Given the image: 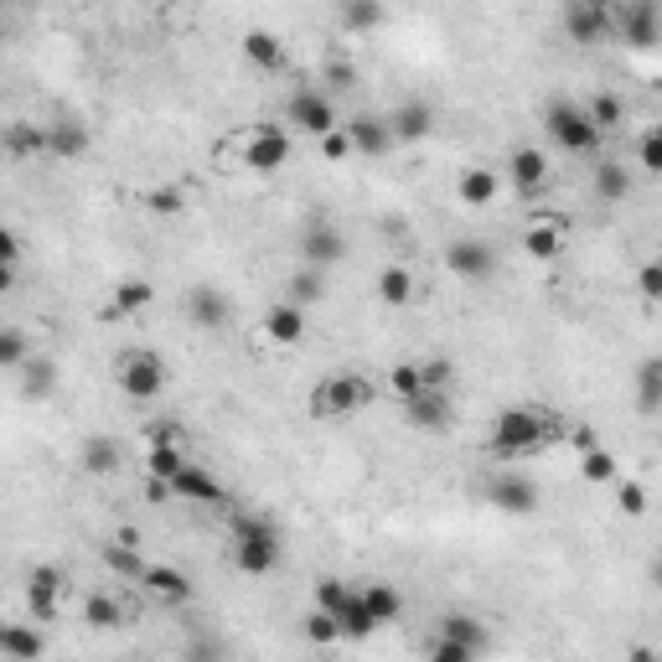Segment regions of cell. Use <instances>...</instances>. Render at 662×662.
I'll list each match as a JSON object with an SVG mask.
<instances>
[{
    "label": "cell",
    "instance_id": "1",
    "mask_svg": "<svg viewBox=\"0 0 662 662\" xmlns=\"http://www.w3.org/2000/svg\"><path fill=\"white\" fill-rule=\"evenodd\" d=\"M554 440V419L544 409H502L497 425H492V450L502 461H518V456H533Z\"/></svg>",
    "mask_w": 662,
    "mask_h": 662
},
{
    "label": "cell",
    "instance_id": "2",
    "mask_svg": "<svg viewBox=\"0 0 662 662\" xmlns=\"http://www.w3.org/2000/svg\"><path fill=\"white\" fill-rule=\"evenodd\" d=\"M233 538H238V569H244V575H269V569L280 564V533H275V523L244 513L233 523Z\"/></svg>",
    "mask_w": 662,
    "mask_h": 662
},
{
    "label": "cell",
    "instance_id": "3",
    "mask_svg": "<svg viewBox=\"0 0 662 662\" xmlns=\"http://www.w3.org/2000/svg\"><path fill=\"white\" fill-rule=\"evenodd\" d=\"M544 125H549V135L564 145V150H575V156H590V150L600 145V125L590 119V109H580V104H569V99H559V104H549V114H544Z\"/></svg>",
    "mask_w": 662,
    "mask_h": 662
},
{
    "label": "cell",
    "instance_id": "4",
    "mask_svg": "<svg viewBox=\"0 0 662 662\" xmlns=\"http://www.w3.org/2000/svg\"><path fill=\"white\" fill-rule=\"evenodd\" d=\"M373 399V388L363 383V378H352V373H337V378H326L316 394H311V414L316 419H347V414H357Z\"/></svg>",
    "mask_w": 662,
    "mask_h": 662
},
{
    "label": "cell",
    "instance_id": "5",
    "mask_svg": "<svg viewBox=\"0 0 662 662\" xmlns=\"http://www.w3.org/2000/svg\"><path fill=\"white\" fill-rule=\"evenodd\" d=\"M119 388H125V399H161L166 394V363L161 357H150V352H125L119 357Z\"/></svg>",
    "mask_w": 662,
    "mask_h": 662
},
{
    "label": "cell",
    "instance_id": "6",
    "mask_svg": "<svg viewBox=\"0 0 662 662\" xmlns=\"http://www.w3.org/2000/svg\"><path fill=\"white\" fill-rule=\"evenodd\" d=\"M285 119H290L300 135H316V140L337 130V109H331V99L326 94H311V88H300V94L285 104Z\"/></svg>",
    "mask_w": 662,
    "mask_h": 662
},
{
    "label": "cell",
    "instance_id": "7",
    "mask_svg": "<svg viewBox=\"0 0 662 662\" xmlns=\"http://www.w3.org/2000/svg\"><path fill=\"white\" fill-rule=\"evenodd\" d=\"M616 32L626 47H657L662 42V16L652 0H626L621 16H616Z\"/></svg>",
    "mask_w": 662,
    "mask_h": 662
},
{
    "label": "cell",
    "instance_id": "8",
    "mask_svg": "<svg viewBox=\"0 0 662 662\" xmlns=\"http://www.w3.org/2000/svg\"><path fill=\"white\" fill-rule=\"evenodd\" d=\"M342 254H347V238H342V228H331L326 218H316L306 233H300V259H306V264L331 269V264H342Z\"/></svg>",
    "mask_w": 662,
    "mask_h": 662
},
{
    "label": "cell",
    "instance_id": "9",
    "mask_svg": "<svg viewBox=\"0 0 662 662\" xmlns=\"http://www.w3.org/2000/svg\"><path fill=\"white\" fill-rule=\"evenodd\" d=\"M487 502L497 507V513H513V518H528L538 513V487L528 476H497L487 487Z\"/></svg>",
    "mask_w": 662,
    "mask_h": 662
},
{
    "label": "cell",
    "instance_id": "10",
    "mask_svg": "<svg viewBox=\"0 0 662 662\" xmlns=\"http://www.w3.org/2000/svg\"><path fill=\"white\" fill-rule=\"evenodd\" d=\"M290 161V140L280 135V130H254L249 140H244V166L249 171H259V176H269V171H280Z\"/></svg>",
    "mask_w": 662,
    "mask_h": 662
},
{
    "label": "cell",
    "instance_id": "11",
    "mask_svg": "<svg viewBox=\"0 0 662 662\" xmlns=\"http://www.w3.org/2000/svg\"><path fill=\"white\" fill-rule=\"evenodd\" d=\"M445 264H450V275H461V280H487L497 254L481 244V238H456V244L445 249Z\"/></svg>",
    "mask_w": 662,
    "mask_h": 662
},
{
    "label": "cell",
    "instance_id": "12",
    "mask_svg": "<svg viewBox=\"0 0 662 662\" xmlns=\"http://www.w3.org/2000/svg\"><path fill=\"white\" fill-rule=\"evenodd\" d=\"M187 316H192L202 331H223L228 316H233V306H228V295H223L218 285H192V290H187Z\"/></svg>",
    "mask_w": 662,
    "mask_h": 662
},
{
    "label": "cell",
    "instance_id": "13",
    "mask_svg": "<svg viewBox=\"0 0 662 662\" xmlns=\"http://www.w3.org/2000/svg\"><path fill=\"white\" fill-rule=\"evenodd\" d=\"M564 32L575 37L580 47H600L611 37V16L600 11V6H585V0H575V6L564 11Z\"/></svg>",
    "mask_w": 662,
    "mask_h": 662
},
{
    "label": "cell",
    "instance_id": "14",
    "mask_svg": "<svg viewBox=\"0 0 662 662\" xmlns=\"http://www.w3.org/2000/svg\"><path fill=\"white\" fill-rule=\"evenodd\" d=\"M347 135H352V145L363 150V156H388L399 140H394V125H388L383 114H357V119H347Z\"/></svg>",
    "mask_w": 662,
    "mask_h": 662
},
{
    "label": "cell",
    "instance_id": "15",
    "mask_svg": "<svg viewBox=\"0 0 662 662\" xmlns=\"http://www.w3.org/2000/svg\"><path fill=\"white\" fill-rule=\"evenodd\" d=\"M171 492H176V497H187V502H207V507L228 502L223 481H218V476H207V471H202V466H192V461L171 476Z\"/></svg>",
    "mask_w": 662,
    "mask_h": 662
},
{
    "label": "cell",
    "instance_id": "16",
    "mask_svg": "<svg viewBox=\"0 0 662 662\" xmlns=\"http://www.w3.org/2000/svg\"><path fill=\"white\" fill-rule=\"evenodd\" d=\"M404 419L414 430H445L450 425V399L440 394V388H425V394L404 399Z\"/></svg>",
    "mask_w": 662,
    "mask_h": 662
},
{
    "label": "cell",
    "instance_id": "17",
    "mask_svg": "<svg viewBox=\"0 0 662 662\" xmlns=\"http://www.w3.org/2000/svg\"><path fill=\"white\" fill-rule=\"evenodd\" d=\"M57 590H63V569H52V564L32 569V585H26V606H32L37 621H52V616H57Z\"/></svg>",
    "mask_w": 662,
    "mask_h": 662
},
{
    "label": "cell",
    "instance_id": "18",
    "mask_svg": "<svg viewBox=\"0 0 662 662\" xmlns=\"http://www.w3.org/2000/svg\"><path fill=\"white\" fill-rule=\"evenodd\" d=\"M388 125H394V140L399 145H414V140H425L435 130V114H430V104L409 99V104H399L394 114H388Z\"/></svg>",
    "mask_w": 662,
    "mask_h": 662
},
{
    "label": "cell",
    "instance_id": "19",
    "mask_svg": "<svg viewBox=\"0 0 662 662\" xmlns=\"http://www.w3.org/2000/svg\"><path fill=\"white\" fill-rule=\"evenodd\" d=\"M145 590H150V595H161L166 606H187V600H192V580L182 575V569H171V564L145 569Z\"/></svg>",
    "mask_w": 662,
    "mask_h": 662
},
{
    "label": "cell",
    "instance_id": "20",
    "mask_svg": "<svg viewBox=\"0 0 662 662\" xmlns=\"http://www.w3.org/2000/svg\"><path fill=\"white\" fill-rule=\"evenodd\" d=\"M264 331H269V342H280V347H295L300 337H306V316H300L295 300H285V306H275L264 316Z\"/></svg>",
    "mask_w": 662,
    "mask_h": 662
},
{
    "label": "cell",
    "instance_id": "21",
    "mask_svg": "<svg viewBox=\"0 0 662 662\" xmlns=\"http://www.w3.org/2000/svg\"><path fill=\"white\" fill-rule=\"evenodd\" d=\"M513 182L523 187V197H533L538 187H544V176H549V161H544V150H533V145H523V150H513Z\"/></svg>",
    "mask_w": 662,
    "mask_h": 662
},
{
    "label": "cell",
    "instance_id": "22",
    "mask_svg": "<svg viewBox=\"0 0 662 662\" xmlns=\"http://www.w3.org/2000/svg\"><path fill=\"white\" fill-rule=\"evenodd\" d=\"M244 57L254 68L275 73V68H285V42L275 32H244Z\"/></svg>",
    "mask_w": 662,
    "mask_h": 662
},
{
    "label": "cell",
    "instance_id": "23",
    "mask_svg": "<svg viewBox=\"0 0 662 662\" xmlns=\"http://www.w3.org/2000/svg\"><path fill=\"white\" fill-rule=\"evenodd\" d=\"M456 197H461L466 207H487V202H497V171H492V166H471L461 182H456Z\"/></svg>",
    "mask_w": 662,
    "mask_h": 662
},
{
    "label": "cell",
    "instance_id": "24",
    "mask_svg": "<svg viewBox=\"0 0 662 662\" xmlns=\"http://www.w3.org/2000/svg\"><path fill=\"white\" fill-rule=\"evenodd\" d=\"M47 652L42 631H26V626H6L0 631V657H16V662H37Z\"/></svg>",
    "mask_w": 662,
    "mask_h": 662
},
{
    "label": "cell",
    "instance_id": "25",
    "mask_svg": "<svg viewBox=\"0 0 662 662\" xmlns=\"http://www.w3.org/2000/svg\"><path fill=\"white\" fill-rule=\"evenodd\" d=\"M78 456H83V471H88V476H109L125 450H119V440H109V435H94V440H83Z\"/></svg>",
    "mask_w": 662,
    "mask_h": 662
},
{
    "label": "cell",
    "instance_id": "26",
    "mask_svg": "<svg viewBox=\"0 0 662 662\" xmlns=\"http://www.w3.org/2000/svg\"><path fill=\"white\" fill-rule=\"evenodd\" d=\"M285 290H290L285 300H295V306H316V300L326 295V269H321V264H306V269H295Z\"/></svg>",
    "mask_w": 662,
    "mask_h": 662
},
{
    "label": "cell",
    "instance_id": "27",
    "mask_svg": "<svg viewBox=\"0 0 662 662\" xmlns=\"http://www.w3.org/2000/svg\"><path fill=\"white\" fill-rule=\"evenodd\" d=\"M440 631H445V637H456V642H466L471 652H487V626H481L476 616H466V611H450L445 621H440Z\"/></svg>",
    "mask_w": 662,
    "mask_h": 662
},
{
    "label": "cell",
    "instance_id": "28",
    "mask_svg": "<svg viewBox=\"0 0 662 662\" xmlns=\"http://www.w3.org/2000/svg\"><path fill=\"white\" fill-rule=\"evenodd\" d=\"M637 409L642 414L662 409V357H647V363L637 368Z\"/></svg>",
    "mask_w": 662,
    "mask_h": 662
},
{
    "label": "cell",
    "instance_id": "29",
    "mask_svg": "<svg viewBox=\"0 0 662 662\" xmlns=\"http://www.w3.org/2000/svg\"><path fill=\"white\" fill-rule=\"evenodd\" d=\"M47 140H52V156H83L88 150V130L78 125V119H57V125H47Z\"/></svg>",
    "mask_w": 662,
    "mask_h": 662
},
{
    "label": "cell",
    "instance_id": "30",
    "mask_svg": "<svg viewBox=\"0 0 662 662\" xmlns=\"http://www.w3.org/2000/svg\"><path fill=\"white\" fill-rule=\"evenodd\" d=\"M83 621L94 631H114V626H125V606H119L114 595H88L83 600Z\"/></svg>",
    "mask_w": 662,
    "mask_h": 662
},
{
    "label": "cell",
    "instance_id": "31",
    "mask_svg": "<svg viewBox=\"0 0 662 662\" xmlns=\"http://www.w3.org/2000/svg\"><path fill=\"white\" fill-rule=\"evenodd\" d=\"M378 295L388 300V306H409V300H414V275L404 264H388L378 275Z\"/></svg>",
    "mask_w": 662,
    "mask_h": 662
},
{
    "label": "cell",
    "instance_id": "32",
    "mask_svg": "<svg viewBox=\"0 0 662 662\" xmlns=\"http://www.w3.org/2000/svg\"><path fill=\"white\" fill-rule=\"evenodd\" d=\"M595 192L606 197V202L631 197V176H626V166H621V161H600V166H595Z\"/></svg>",
    "mask_w": 662,
    "mask_h": 662
},
{
    "label": "cell",
    "instance_id": "33",
    "mask_svg": "<svg viewBox=\"0 0 662 662\" xmlns=\"http://www.w3.org/2000/svg\"><path fill=\"white\" fill-rule=\"evenodd\" d=\"M337 621H342V637H352V642H363V637H373V626H378V621H373V611H368V600H363V595H352V600H347V611H342Z\"/></svg>",
    "mask_w": 662,
    "mask_h": 662
},
{
    "label": "cell",
    "instance_id": "34",
    "mask_svg": "<svg viewBox=\"0 0 662 662\" xmlns=\"http://www.w3.org/2000/svg\"><path fill=\"white\" fill-rule=\"evenodd\" d=\"M580 476L595 481V487H606V481H616V456L611 450H600V445H585V456H580Z\"/></svg>",
    "mask_w": 662,
    "mask_h": 662
},
{
    "label": "cell",
    "instance_id": "35",
    "mask_svg": "<svg viewBox=\"0 0 662 662\" xmlns=\"http://www.w3.org/2000/svg\"><path fill=\"white\" fill-rule=\"evenodd\" d=\"M383 21V0H342V26L347 32H373Z\"/></svg>",
    "mask_w": 662,
    "mask_h": 662
},
{
    "label": "cell",
    "instance_id": "36",
    "mask_svg": "<svg viewBox=\"0 0 662 662\" xmlns=\"http://www.w3.org/2000/svg\"><path fill=\"white\" fill-rule=\"evenodd\" d=\"M6 150L11 156H42V150H52V140H47V125H11V135H6Z\"/></svg>",
    "mask_w": 662,
    "mask_h": 662
},
{
    "label": "cell",
    "instance_id": "37",
    "mask_svg": "<svg viewBox=\"0 0 662 662\" xmlns=\"http://www.w3.org/2000/svg\"><path fill=\"white\" fill-rule=\"evenodd\" d=\"M363 600H368V611H373V621L383 626V621H399V611H404V600H399V590L394 585H368L363 590Z\"/></svg>",
    "mask_w": 662,
    "mask_h": 662
},
{
    "label": "cell",
    "instance_id": "38",
    "mask_svg": "<svg viewBox=\"0 0 662 662\" xmlns=\"http://www.w3.org/2000/svg\"><path fill=\"white\" fill-rule=\"evenodd\" d=\"M52 388H57V363H47V357L26 363V383H21V394H26V399H47Z\"/></svg>",
    "mask_w": 662,
    "mask_h": 662
},
{
    "label": "cell",
    "instance_id": "39",
    "mask_svg": "<svg viewBox=\"0 0 662 662\" xmlns=\"http://www.w3.org/2000/svg\"><path fill=\"white\" fill-rule=\"evenodd\" d=\"M145 466H150V476H166V481H171L176 471L187 466V456L176 450V440H156V445H150V461H145Z\"/></svg>",
    "mask_w": 662,
    "mask_h": 662
},
{
    "label": "cell",
    "instance_id": "40",
    "mask_svg": "<svg viewBox=\"0 0 662 662\" xmlns=\"http://www.w3.org/2000/svg\"><path fill=\"white\" fill-rule=\"evenodd\" d=\"M104 564L114 569V575H125V580H145V564L135 559V544H125V538L104 549Z\"/></svg>",
    "mask_w": 662,
    "mask_h": 662
},
{
    "label": "cell",
    "instance_id": "41",
    "mask_svg": "<svg viewBox=\"0 0 662 662\" xmlns=\"http://www.w3.org/2000/svg\"><path fill=\"white\" fill-rule=\"evenodd\" d=\"M523 249L533 254V259H554L559 249H564V238H559V228H528V238H523Z\"/></svg>",
    "mask_w": 662,
    "mask_h": 662
},
{
    "label": "cell",
    "instance_id": "42",
    "mask_svg": "<svg viewBox=\"0 0 662 662\" xmlns=\"http://www.w3.org/2000/svg\"><path fill=\"white\" fill-rule=\"evenodd\" d=\"M388 383H394V394L399 399H414V394H425V368H414V363H399L394 373H388Z\"/></svg>",
    "mask_w": 662,
    "mask_h": 662
},
{
    "label": "cell",
    "instance_id": "43",
    "mask_svg": "<svg viewBox=\"0 0 662 662\" xmlns=\"http://www.w3.org/2000/svg\"><path fill=\"white\" fill-rule=\"evenodd\" d=\"M306 637H311L316 647H326V642H337V637H342V621L331 616V611H321V606H316V611L306 616Z\"/></svg>",
    "mask_w": 662,
    "mask_h": 662
},
{
    "label": "cell",
    "instance_id": "44",
    "mask_svg": "<svg viewBox=\"0 0 662 662\" xmlns=\"http://www.w3.org/2000/svg\"><path fill=\"white\" fill-rule=\"evenodd\" d=\"M352 595H357V590H347L342 580H321V585H316V606H321V611H331V616H342Z\"/></svg>",
    "mask_w": 662,
    "mask_h": 662
},
{
    "label": "cell",
    "instance_id": "45",
    "mask_svg": "<svg viewBox=\"0 0 662 662\" xmlns=\"http://www.w3.org/2000/svg\"><path fill=\"white\" fill-rule=\"evenodd\" d=\"M150 295H156V290H150L145 280H125L114 290V311H140V306H150Z\"/></svg>",
    "mask_w": 662,
    "mask_h": 662
},
{
    "label": "cell",
    "instance_id": "46",
    "mask_svg": "<svg viewBox=\"0 0 662 662\" xmlns=\"http://www.w3.org/2000/svg\"><path fill=\"white\" fill-rule=\"evenodd\" d=\"M590 119H595L600 130H611V125H621V119H626V104H621L616 94H600V99L590 104Z\"/></svg>",
    "mask_w": 662,
    "mask_h": 662
},
{
    "label": "cell",
    "instance_id": "47",
    "mask_svg": "<svg viewBox=\"0 0 662 662\" xmlns=\"http://www.w3.org/2000/svg\"><path fill=\"white\" fill-rule=\"evenodd\" d=\"M616 497H621V513H626V518H642V513H647V492L637 487V481H621V476H616Z\"/></svg>",
    "mask_w": 662,
    "mask_h": 662
},
{
    "label": "cell",
    "instance_id": "48",
    "mask_svg": "<svg viewBox=\"0 0 662 662\" xmlns=\"http://www.w3.org/2000/svg\"><path fill=\"white\" fill-rule=\"evenodd\" d=\"M637 161H642L652 176H662V125L642 135V145H637Z\"/></svg>",
    "mask_w": 662,
    "mask_h": 662
},
{
    "label": "cell",
    "instance_id": "49",
    "mask_svg": "<svg viewBox=\"0 0 662 662\" xmlns=\"http://www.w3.org/2000/svg\"><path fill=\"white\" fill-rule=\"evenodd\" d=\"M26 363V337L21 331H0V368H21Z\"/></svg>",
    "mask_w": 662,
    "mask_h": 662
},
{
    "label": "cell",
    "instance_id": "50",
    "mask_svg": "<svg viewBox=\"0 0 662 662\" xmlns=\"http://www.w3.org/2000/svg\"><path fill=\"white\" fill-rule=\"evenodd\" d=\"M352 135H347V125H337V130H331V135H321V156L326 161H342V156H352Z\"/></svg>",
    "mask_w": 662,
    "mask_h": 662
},
{
    "label": "cell",
    "instance_id": "51",
    "mask_svg": "<svg viewBox=\"0 0 662 662\" xmlns=\"http://www.w3.org/2000/svg\"><path fill=\"white\" fill-rule=\"evenodd\" d=\"M430 657H435V662H471L476 652H471L466 642H456V637H445V631H440V642L430 647Z\"/></svg>",
    "mask_w": 662,
    "mask_h": 662
},
{
    "label": "cell",
    "instance_id": "52",
    "mask_svg": "<svg viewBox=\"0 0 662 662\" xmlns=\"http://www.w3.org/2000/svg\"><path fill=\"white\" fill-rule=\"evenodd\" d=\"M145 202H150V213H166V218H171V213H182V202H187V197L176 192V187H156Z\"/></svg>",
    "mask_w": 662,
    "mask_h": 662
},
{
    "label": "cell",
    "instance_id": "53",
    "mask_svg": "<svg viewBox=\"0 0 662 662\" xmlns=\"http://www.w3.org/2000/svg\"><path fill=\"white\" fill-rule=\"evenodd\" d=\"M637 290L647 295V300H662V264L652 259V264H642V275H637Z\"/></svg>",
    "mask_w": 662,
    "mask_h": 662
},
{
    "label": "cell",
    "instance_id": "54",
    "mask_svg": "<svg viewBox=\"0 0 662 662\" xmlns=\"http://www.w3.org/2000/svg\"><path fill=\"white\" fill-rule=\"evenodd\" d=\"M326 83H331V88H352V83H357L352 63H342V57H337V63H331V57H326Z\"/></svg>",
    "mask_w": 662,
    "mask_h": 662
},
{
    "label": "cell",
    "instance_id": "55",
    "mask_svg": "<svg viewBox=\"0 0 662 662\" xmlns=\"http://www.w3.org/2000/svg\"><path fill=\"white\" fill-rule=\"evenodd\" d=\"M425 383H430V388H445V383H450V363H445V357L425 363Z\"/></svg>",
    "mask_w": 662,
    "mask_h": 662
},
{
    "label": "cell",
    "instance_id": "56",
    "mask_svg": "<svg viewBox=\"0 0 662 662\" xmlns=\"http://www.w3.org/2000/svg\"><path fill=\"white\" fill-rule=\"evenodd\" d=\"M0 259H6L11 269H16V259H21V238H16L11 228H6V233H0Z\"/></svg>",
    "mask_w": 662,
    "mask_h": 662
},
{
    "label": "cell",
    "instance_id": "57",
    "mask_svg": "<svg viewBox=\"0 0 662 662\" xmlns=\"http://www.w3.org/2000/svg\"><path fill=\"white\" fill-rule=\"evenodd\" d=\"M647 575H652V585L662 590V559H652V569H647Z\"/></svg>",
    "mask_w": 662,
    "mask_h": 662
},
{
    "label": "cell",
    "instance_id": "58",
    "mask_svg": "<svg viewBox=\"0 0 662 662\" xmlns=\"http://www.w3.org/2000/svg\"><path fill=\"white\" fill-rule=\"evenodd\" d=\"M657 264H662V254H657Z\"/></svg>",
    "mask_w": 662,
    "mask_h": 662
}]
</instances>
